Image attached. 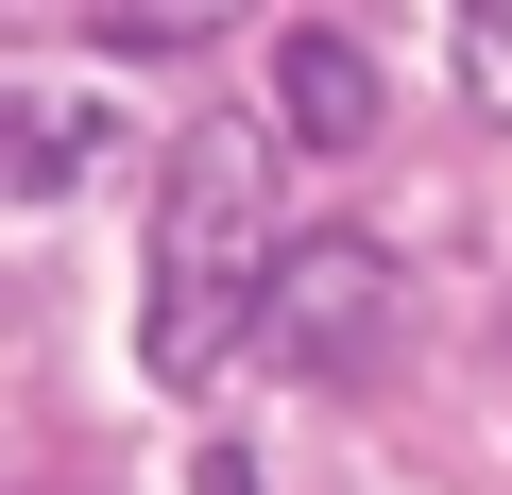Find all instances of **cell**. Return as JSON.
<instances>
[{
  "label": "cell",
  "mask_w": 512,
  "mask_h": 495,
  "mask_svg": "<svg viewBox=\"0 0 512 495\" xmlns=\"http://www.w3.org/2000/svg\"><path fill=\"white\" fill-rule=\"evenodd\" d=\"M274 120H291L308 154H359V137H376V52H359V35H291V52H274Z\"/></svg>",
  "instance_id": "obj_3"
},
{
  "label": "cell",
  "mask_w": 512,
  "mask_h": 495,
  "mask_svg": "<svg viewBox=\"0 0 512 495\" xmlns=\"http://www.w3.org/2000/svg\"><path fill=\"white\" fill-rule=\"evenodd\" d=\"M274 274H291V239H274V188H256L239 137H188L171 188H154V291H137V359L154 376H222L239 325H274Z\"/></svg>",
  "instance_id": "obj_1"
},
{
  "label": "cell",
  "mask_w": 512,
  "mask_h": 495,
  "mask_svg": "<svg viewBox=\"0 0 512 495\" xmlns=\"http://www.w3.org/2000/svg\"><path fill=\"white\" fill-rule=\"evenodd\" d=\"M274 359L325 376V393L393 359V257H376V239H291V274H274Z\"/></svg>",
  "instance_id": "obj_2"
},
{
  "label": "cell",
  "mask_w": 512,
  "mask_h": 495,
  "mask_svg": "<svg viewBox=\"0 0 512 495\" xmlns=\"http://www.w3.org/2000/svg\"><path fill=\"white\" fill-rule=\"evenodd\" d=\"M86 171V103H35V154H18V188H69Z\"/></svg>",
  "instance_id": "obj_4"
},
{
  "label": "cell",
  "mask_w": 512,
  "mask_h": 495,
  "mask_svg": "<svg viewBox=\"0 0 512 495\" xmlns=\"http://www.w3.org/2000/svg\"><path fill=\"white\" fill-rule=\"evenodd\" d=\"M461 86H478V103H512V0H495V18H461Z\"/></svg>",
  "instance_id": "obj_5"
}]
</instances>
